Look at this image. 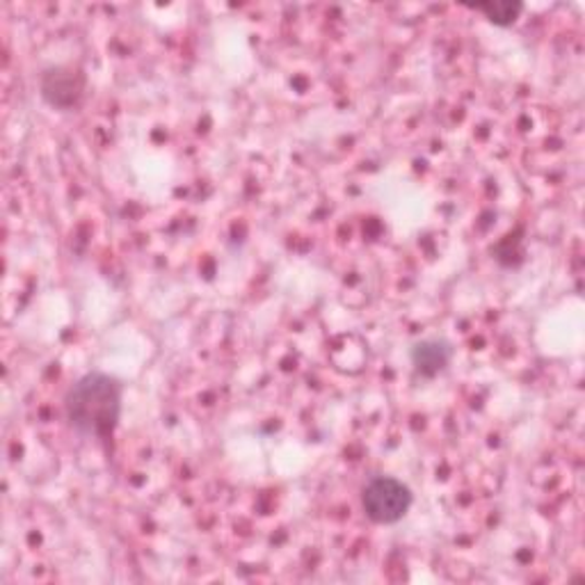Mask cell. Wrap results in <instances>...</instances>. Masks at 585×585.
<instances>
[{
    "mask_svg": "<svg viewBox=\"0 0 585 585\" xmlns=\"http://www.w3.org/2000/svg\"><path fill=\"white\" fill-rule=\"evenodd\" d=\"M478 10L497 26H510L516 21V16L522 14L524 5L522 3H487L478 5Z\"/></svg>",
    "mask_w": 585,
    "mask_h": 585,
    "instance_id": "cell-4",
    "label": "cell"
},
{
    "mask_svg": "<svg viewBox=\"0 0 585 585\" xmlns=\"http://www.w3.org/2000/svg\"><path fill=\"white\" fill-rule=\"evenodd\" d=\"M362 508L371 522L389 526L410 512L412 491L396 478L377 476L362 491Z\"/></svg>",
    "mask_w": 585,
    "mask_h": 585,
    "instance_id": "cell-2",
    "label": "cell"
},
{
    "mask_svg": "<svg viewBox=\"0 0 585 585\" xmlns=\"http://www.w3.org/2000/svg\"><path fill=\"white\" fill-rule=\"evenodd\" d=\"M448 359H451V346L439 339H427L412 348V362L423 375L439 373Z\"/></svg>",
    "mask_w": 585,
    "mask_h": 585,
    "instance_id": "cell-3",
    "label": "cell"
},
{
    "mask_svg": "<svg viewBox=\"0 0 585 585\" xmlns=\"http://www.w3.org/2000/svg\"><path fill=\"white\" fill-rule=\"evenodd\" d=\"M66 421L83 437L108 439L122 414V387L105 373H87L66 391Z\"/></svg>",
    "mask_w": 585,
    "mask_h": 585,
    "instance_id": "cell-1",
    "label": "cell"
}]
</instances>
